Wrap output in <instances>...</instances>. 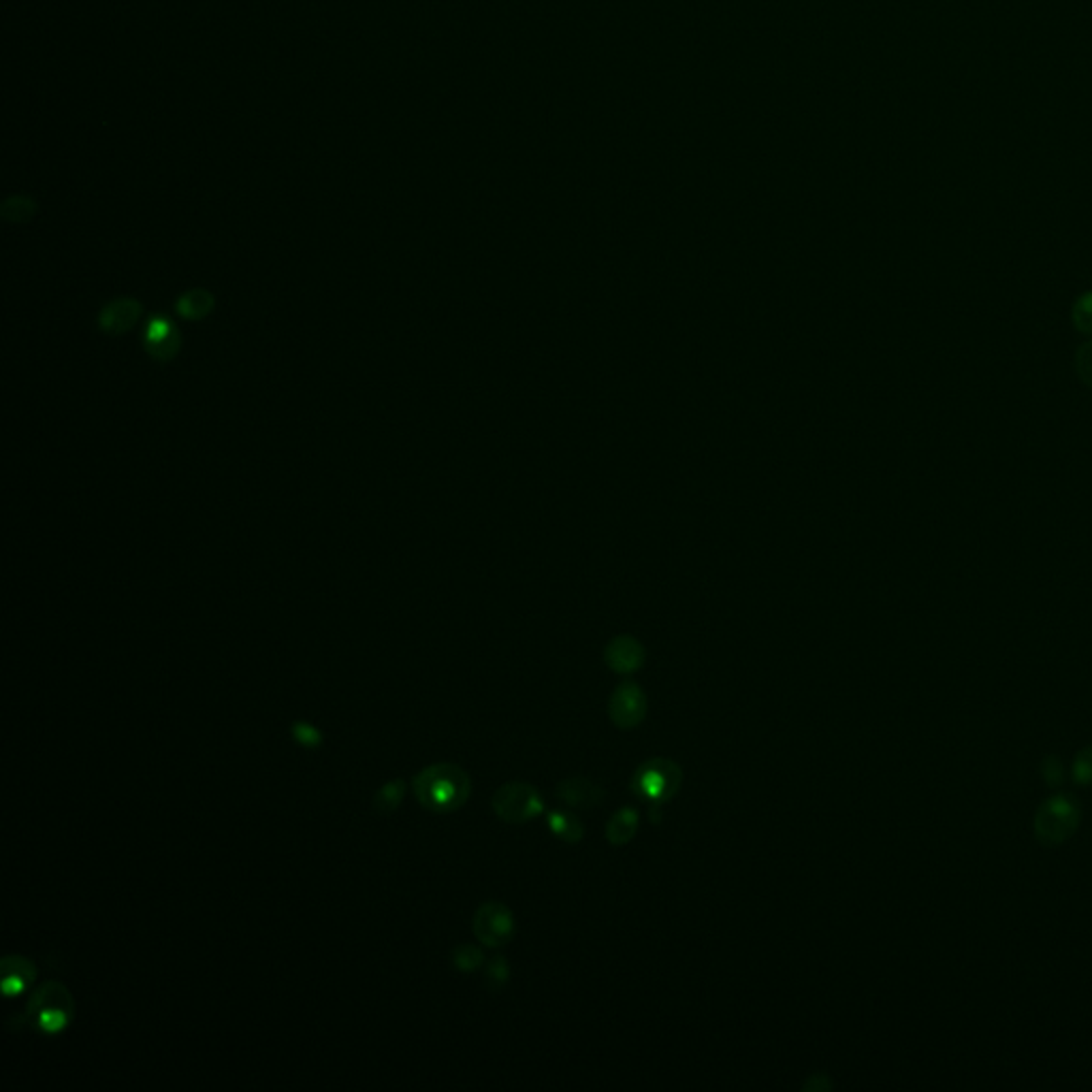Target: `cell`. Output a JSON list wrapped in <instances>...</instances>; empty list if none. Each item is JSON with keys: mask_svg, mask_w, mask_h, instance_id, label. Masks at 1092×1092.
I'll use <instances>...</instances> for the list:
<instances>
[{"mask_svg": "<svg viewBox=\"0 0 1092 1092\" xmlns=\"http://www.w3.org/2000/svg\"><path fill=\"white\" fill-rule=\"evenodd\" d=\"M412 792L423 809L433 813H453L468 802L472 794V779L457 764L437 762L425 766L412 779Z\"/></svg>", "mask_w": 1092, "mask_h": 1092, "instance_id": "6da1fadb", "label": "cell"}, {"mask_svg": "<svg viewBox=\"0 0 1092 1092\" xmlns=\"http://www.w3.org/2000/svg\"><path fill=\"white\" fill-rule=\"evenodd\" d=\"M28 1024H34L47 1035L63 1032L75 1018L73 994L61 981H45L32 992L26 1007Z\"/></svg>", "mask_w": 1092, "mask_h": 1092, "instance_id": "7a4b0ae2", "label": "cell"}, {"mask_svg": "<svg viewBox=\"0 0 1092 1092\" xmlns=\"http://www.w3.org/2000/svg\"><path fill=\"white\" fill-rule=\"evenodd\" d=\"M683 770L668 757H651L640 764L630 781L632 794L649 804H663L672 800L681 790Z\"/></svg>", "mask_w": 1092, "mask_h": 1092, "instance_id": "3957f363", "label": "cell"}, {"mask_svg": "<svg viewBox=\"0 0 1092 1092\" xmlns=\"http://www.w3.org/2000/svg\"><path fill=\"white\" fill-rule=\"evenodd\" d=\"M493 811L506 824H525L544 813L542 794L525 781H508L493 794Z\"/></svg>", "mask_w": 1092, "mask_h": 1092, "instance_id": "277c9868", "label": "cell"}, {"mask_svg": "<svg viewBox=\"0 0 1092 1092\" xmlns=\"http://www.w3.org/2000/svg\"><path fill=\"white\" fill-rule=\"evenodd\" d=\"M1077 819H1079V809L1069 796L1052 798L1043 804L1037 813V822H1035L1037 837L1039 841L1048 842V845L1063 842L1065 839H1069V835L1077 828Z\"/></svg>", "mask_w": 1092, "mask_h": 1092, "instance_id": "5b68a950", "label": "cell"}, {"mask_svg": "<svg viewBox=\"0 0 1092 1092\" xmlns=\"http://www.w3.org/2000/svg\"><path fill=\"white\" fill-rule=\"evenodd\" d=\"M472 931L486 947H502L515 936V916L504 903H484L474 913Z\"/></svg>", "mask_w": 1092, "mask_h": 1092, "instance_id": "8992f818", "label": "cell"}, {"mask_svg": "<svg viewBox=\"0 0 1092 1092\" xmlns=\"http://www.w3.org/2000/svg\"><path fill=\"white\" fill-rule=\"evenodd\" d=\"M647 694L636 681H623L614 687L609 700V717L619 730H634L647 717Z\"/></svg>", "mask_w": 1092, "mask_h": 1092, "instance_id": "52a82bcc", "label": "cell"}, {"mask_svg": "<svg viewBox=\"0 0 1092 1092\" xmlns=\"http://www.w3.org/2000/svg\"><path fill=\"white\" fill-rule=\"evenodd\" d=\"M144 348L154 361L169 363L182 350V334L171 318L164 314L154 316L144 336Z\"/></svg>", "mask_w": 1092, "mask_h": 1092, "instance_id": "ba28073f", "label": "cell"}, {"mask_svg": "<svg viewBox=\"0 0 1092 1092\" xmlns=\"http://www.w3.org/2000/svg\"><path fill=\"white\" fill-rule=\"evenodd\" d=\"M141 316H144V305L133 296H120L99 312V329L107 336H124L137 327Z\"/></svg>", "mask_w": 1092, "mask_h": 1092, "instance_id": "9c48e42d", "label": "cell"}, {"mask_svg": "<svg viewBox=\"0 0 1092 1092\" xmlns=\"http://www.w3.org/2000/svg\"><path fill=\"white\" fill-rule=\"evenodd\" d=\"M604 660L616 674H632L643 668L645 649L632 636H616L604 649Z\"/></svg>", "mask_w": 1092, "mask_h": 1092, "instance_id": "30bf717a", "label": "cell"}, {"mask_svg": "<svg viewBox=\"0 0 1092 1092\" xmlns=\"http://www.w3.org/2000/svg\"><path fill=\"white\" fill-rule=\"evenodd\" d=\"M555 796L564 804L572 806V809H591V806H598L602 802L604 790L591 779L569 777L557 783Z\"/></svg>", "mask_w": 1092, "mask_h": 1092, "instance_id": "8fae6325", "label": "cell"}, {"mask_svg": "<svg viewBox=\"0 0 1092 1092\" xmlns=\"http://www.w3.org/2000/svg\"><path fill=\"white\" fill-rule=\"evenodd\" d=\"M0 969H3V992L7 999L26 992L32 986V981L37 979V967H34L32 960L23 956H5Z\"/></svg>", "mask_w": 1092, "mask_h": 1092, "instance_id": "7c38bea8", "label": "cell"}, {"mask_svg": "<svg viewBox=\"0 0 1092 1092\" xmlns=\"http://www.w3.org/2000/svg\"><path fill=\"white\" fill-rule=\"evenodd\" d=\"M213 307H216V296L205 289H193L180 295V299L175 303V312L177 316L197 323V320L207 318L213 312Z\"/></svg>", "mask_w": 1092, "mask_h": 1092, "instance_id": "4fadbf2b", "label": "cell"}, {"mask_svg": "<svg viewBox=\"0 0 1092 1092\" xmlns=\"http://www.w3.org/2000/svg\"><path fill=\"white\" fill-rule=\"evenodd\" d=\"M638 826H640V815L634 809V806H623V809L616 811L607 824V841L611 845H627L636 833H638Z\"/></svg>", "mask_w": 1092, "mask_h": 1092, "instance_id": "5bb4252c", "label": "cell"}, {"mask_svg": "<svg viewBox=\"0 0 1092 1092\" xmlns=\"http://www.w3.org/2000/svg\"><path fill=\"white\" fill-rule=\"evenodd\" d=\"M546 824H549L551 833L564 841V842H580L585 837V824L580 822V819L574 813H568V811H551L546 815Z\"/></svg>", "mask_w": 1092, "mask_h": 1092, "instance_id": "9a60e30c", "label": "cell"}, {"mask_svg": "<svg viewBox=\"0 0 1092 1092\" xmlns=\"http://www.w3.org/2000/svg\"><path fill=\"white\" fill-rule=\"evenodd\" d=\"M406 792H408V786H406V781H403V779H393V781L385 783V786L376 792V796H374V809H376L378 813H393V811H397L399 806H401V802H403V798H406Z\"/></svg>", "mask_w": 1092, "mask_h": 1092, "instance_id": "2e32d148", "label": "cell"}, {"mask_svg": "<svg viewBox=\"0 0 1092 1092\" xmlns=\"http://www.w3.org/2000/svg\"><path fill=\"white\" fill-rule=\"evenodd\" d=\"M3 218L7 222H14V224H23L34 218V213H37V201L30 199V197H23V195H16V197H9L3 207Z\"/></svg>", "mask_w": 1092, "mask_h": 1092, "instance_id": "e0dca14e", "label": "cell"}, {"mask_svg": "<svg viewBox=\"0 0 1092 1092\" xmlns=\"http://www.w3.org/2000/svg\"><path fill=\"white\" fill-rule=\"evenodd\" d=\"M450 958H453L455 969L461 971V973H472V971H477V969H480L482 963H484L482 949L477 947V945H470V943L457 945V947L453 949V954H450Z\"/></svg>", "mask_w": 1092, "mask_h": 1092, "instance_id": "ac0fdd59", "label": "cell"}, {"mask_svg": "<svg viewBox=\"0 0 1092 1092\" xmlns=\"http://www.w3.org/2000/svg\"><path fill=\"white\" fill-rule=\"evenodd\" d=\"M508 979H510L508 960L504 956H493L489 963H486V971H484L486 988L491 992H500L502 988H506Z\"/></svg>", "mask_w": 1092, "mask_h": 1092, "instance_id": "d6986e66", "label": "cell"}, {"mask_svg": "<svg viewBox=\"0 0 1092 1092\" xmlns=\"http://www.w3.org/2000/svg\"><path fill=\"white\" fill-rule=\"evenodd\" d=\"M291 734H293V739L296 743H299L301 747H307V750H316V747L323 745V734H320V730L316 726H312V723H307V721L293 723Z\"/></svg>", "mask_w": 1092, "mask_h": 1092, "instance_id": "ffe728a7", "label": "cell"}, {"mask_svg": "<svg viewBox=\"0 0 1092 1092\" xmlns=\"http://www.w3.org/2000/svg\"><path fill=\"white\" fill-rule=\"evenodd\" d=\"M1073 325L1086 336H1092V293L1079 296L1073 305Z\"/></svg>", "mask_w": 1092, "mask_h": 1092, "instance_id": "44dd1931", "label": "cell"}, {"mask_svg": "<svg viewBox=\"0 0 1092 1092\" xmlns=\"http://www.w3.org/2000/svg\"><path fill=\"white\" fill-rule=\"evenodd\" d=\"M1075 370L1088 387H1092V341L1086 343L1075 354Z\"/></svg>", "mask_w": 1092, "mask_h": 1092, "instance_id": "7402d4cb", "label": "cell"}, {"mask_svg": "<svg viewBox=\"0 0 1092 1092\" xmlns=\"http://www.w3.org/2000/svg\"><path fill=\"white\" fill-rule=\"evenodd\" d=\"M1073 775L1079 783H1092V747H1088V750L1079 753V757L1075 759Z\"/></svg>", "mask_w": 1092, "mask_h": 1092, "instance_id": "603a6c76", "label": "cell"}, {"mask_svg": "<svg viewBox=\"0 0 1092 1092\" xmlns=\"http://www.w3.org/2000/svg\"><path fill=\"white\" fill-rule=\"evenodd\" d=\"M830 1086H833V1084H830L828 1075H824V1073H815V1075H811L809 1079H806V1084L802 1086V1090H804V1092H809V1090H811V1092H824V1090H828Z\"/></svg>", "mask_w": 1092, "mask_h": 1092, "instance_id": "cb8c5ba5", "label": "cell"}, {"mask_svg": "<svg viewBox=\"0 0 1092 1092\" xmlns=\"http://www.w3.org/2000/svg\"><path fill=\"white\" fill-rule=\"evenodd\" d=\"M1043 775H1046L1050 786H1056V783L1063 781V764L1059 762V759H1050L1046 768H1043Z\"/></svg>", "mask_w": 1092, "mask_h": 1092, "instance_id": "d4e9b609", "label": "cell"}]
</instances>
